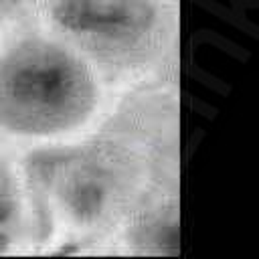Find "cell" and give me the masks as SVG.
Returning <instances> with one entry per match:
<instances>
[{
  "label": "cell",
  "mask_w": 259,
  "mask_h": 259,
  "mask_svg": "<svg viewBox=\"0 0 259 259\" xmlns=\"http://www.w3.org/2000/svg\"><path fill=\"white\" fill-rule=\"evenodd\" d=\"M38 212L103 237L154 192L178 184V97L144 83L83 142L34 150L22 162Z\"/></svg>",
  "instance_id": "obj_1"
},
{
  "label": "cell",
  "mask_w": 259,
  "mask_h": 259,
  "mask_svg": "<svg viewBox=\"0 0 259 259\" xmlns=\"http://www.w3.org/2000/svg\"><path fill=\"white\" fill-rule=\"evenodd\" d=\"M101 97L99 75L55 34L26 32L0 51V134L34 140L83 127Z\"/></svg>",
  "instance_id": "obj_2"
},
{
  "label": "cell",
  "mask_w": 259,
  "mask_h": 259,
  "mask_svg": "<svg viewBox=\"0 0 259 259\" xmlns=\"http://www.w3.org/2000/svg\"><path fill=\"white\" fill-rule=\"evenodd\" d=\"M42 18L99 77H140L172 55L178 14L172 0H47Z\"/></svg>",
  "instance_id": "obj_3"
},
{
  "label": "cell",
  "mask_w": 259,
  "mask_h": 259,
  "mask_svg": "<svg viewBox=\"0 0 259 259\" xmlns=\"http://www.w3.org/2000/svg\"><path fill=\"white\" fill-rule=\"evenodd\" d=\"M125 251L146 257H174L180 251L178 184L148 196L119 227Z\"/></svg>",
  "instance_id": "obj_4"
},
{
  "label": "cell",
  "mask_w": 259,
  "mask_h": 259,
  "mask_svg": "<svg viewBox=\"0 0 259 259\" xmlns=\"http://www.w3.org/2000/svg\"><path fill=\"white\" fill-rule=\"evenodd\" d=\"M32 214L40 212L24 170L0 156V253H8L28 239L34 227Z\"/></svg>",
  "instance_id": "obj_5"
},
{
  "label": "cell",
  "mask_w": 259,
  "mask_h": 259,
  "mask_svg": "<svg viewBox=\"0 0 259 259\" xmlns=\"http://www.w3.org/2000/svg\"><path fill=\"white\" fill-rule=\"evenodd\" d=\"M30 8V0H0V24L22 18Z\"/></svg>",
  "instance_id": "obj_6"
}]
</instances>
